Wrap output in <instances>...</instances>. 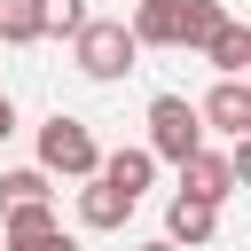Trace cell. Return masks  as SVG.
Masks as SVG:
<instances>
[{
    "mask_svg": "<svg viewBox=\"0 0 251 251\" xmlns=\"http://www.w3.org/2000/svg\"><path fill=\"white\" fill-rule=\"evenodd\" d=\"M227 188H235V173H227V157H220V149H188V157H180V196L220 204Z\"/></svg>",
    "mask_w": 251,
    "mask_h": 251,
    "instance_id": "7",
    "label": "cell"
},
{
    "mask_svg": "<svg viewBox=\"0 0 251 251\" xmlns=\"http://www.w3.org/2000/svg\"><path fill=\"white\" fill-rule=\"evenodd\" d=\"M126 220H133V196H126V188H110L102 173H86V188H78V227L110 235V227H126Z\"/></svg>",
    "mask_w": 251,
    "mask_h": 251,
    "instance_id": "5",
    "label": "cell"
},
{
    "mask_svg": "<svg viewBox=\"0 0 251 251\" xmlns=\"http://www.w3.org/2000/svg\"><path fill=\"white\" fill-rule=\"evenodd\" d=\"M0 39L8 47H31L39 39V0H0Z\"/></svg>",
    "mask_w": 251,
    "mask_h": 251,
    "instance_id": "12",
    "label": "cell"
},
{
    "mask_svg": "<svg viewBox=\"0 0 251 251\" xmlns=\"http://www.w3.org/2000/svg\"><path fill=\"white\" fill-rule=\"evenodd\" d=\"M188 149H204V118H196V102H188V94H157V102H149V157L180 165Z\"/></svg>",
    "mask_w": 251,
    "mask_h": 251,
    "instance_id": "3",
    "label": "cell"
},
{
    "mask_svg": "<svg viewBox=\"0 0 251 251\" xmlns=\"http://www.w3.org/2000/svg\"><path fill=\"white\" fill-rule=\"evenodd\" d=\"M0 204H47V173H39V165L0 173Z\"/></svg>",
    "mask_w": 251,
    "mask_h": 251,
    "instance_id": "14",
    "label": "cell"
},
{
    "mask_svg": "<svg viewBox=\"0 0 251 251\" xmlns=\"http://www.w3.org/2000/svg\"><path fill=\"white\" fill-rule=\"evenodd\" d=\"M220 24H227V8H220V0H180V47H196V55H204V39H212Z\"/></svg>",
    "mask_w": 251,
    "mask_h": 251,
    "instance_id": "11",
    "label": "cell"
},
{
    "mask_svg": "<svg viewBox=\"0 0 251 251\" xmlns=\"http://www.w3.org/2000/svg\"><path fill=\"white\" fill-rule=\"evenodd\" d=\"M55 227V204H0V235H39Z\"/></svg>",
    "mask_w": 251,
    "mask_h": 251,
    "instance_id": "15",
    "label": "cell"
},
{
    "mask_svg": "<svg viewBox=\"0 0 251 251\" xmlns=\"http://www.w3.org/2000/svg\"><path fill=\"white\" fill-rule=\"evenodd\" d=\"M212 235H220V204H204V196H173V204H165V243L196 251V243H212Z\"/></svg>",
    "mask_w": 251,
    "mask_h": 251,
    "instance_id": "6",
    "label": "cell"
},
{
    "mask_svg": "<svg viewBox=\"0 0 251 251\" xmlns=\"http://www.w3.org/2000/svg\"><path fill=\"white\" fill-rule=\"evenodd\" d=\"M196 118H204V133L243 141V133H251V86H243V78H220V86L196 102Z\"/></svg>",
    "mask_w": 251,
    "mask_h": 251,
    "instance_id": "4",
    "label": "cell"
},
{
    "mask_svg": "<svg viewBox=\"0 0 251 251\" xmlns=\"http://www.w3.org/2000/svg\"><path fill=\"white\" fill-rule=\"evenodd\" d=\"M204 63H212L220 78H243V71H251V24H235V16H227V24L204 39Z\"/></svg>",
    "mask_w": 251,
    "mask_h": 251,
    "instance_id": "8",
    "label": "cell"
},
{
    "mask_svg": "<svg viewBox=\"0 0 251 251\" xmlns=\"http://www.w3.org/2000/svg\"><path fill=\"white\" fill-rule=\"evenodd\" d=\"M71 55H78L86 78H126V71L141 63V47H133V31H126L118 16H86V24L71 31Z\"/></svg>",
    "mask_w": 251,
    "mask_h": 251,
    "instance_id": "1",
    "label": "cell"
},
{
    "mask_svg": "<svg viewBox=\"0 0 251 251\" xmlns=\"http://www.w3.org/2000/svg\"><path fill=\"white\" fill-rule=\"evenodd\" d=\"M126 31H133V47H180V0H141Z\"/></svg>",
    "mask_w": 251,
    "mask_h": 251,
    "instance_id": "10",
    "label": "cell"
},
{
    "mask_svg": "<svg viewBox=\"0 0 251 251\" xmlns=\"http://www.w3.org/2000/svg\"><path fill=\"white\" fill-rule=\"evenodd\" d=\"M8 133H16V102L0 94V141H8Z\"/></svg>",
    "mask_w": 251,
    "mask_h": 251,
    "instance_id": "17",
    "label": "cell"
},
{
    "mask_svg": "<svg viewBox=\"0 0 251 251\" xmlns=\"http://www.w3.org/2000/svg\"><path fill=\"white\" fill-rule=\"evenodd\" d=\"M86 24V0H39V39H71Z\"/></svg>",
    "mask_w": 251,
    "mask_h": 251,
    "instance_id": "13",
    "label": "cell"
},
{
    "mask_svg": "<svg viewBox=\"0 0 251 251\" xmlns=\"http://www.w3.org/2000/svg\"><path fill=\"white\" fill-rule=\"evenodd\" d=\"M94 173H102L110 188H126V196L141 204V196H149V180H157V157H149V149H110V157H102Z\"/></svg>",
    "mask_w": 251,
    "mask_h": 251,
    "instance_id": "9",
    "label": "cell"
},
{
    "mask_svg": "<svg viewBox=\"0 0 251 251\" xmlns=\"http://www.w3.org/2000/svg\"><path fill=\"white\" fill-rule=\"evenodd\" d=\"M0 251H78V235H63V227H39V235H0Z\"/></svg>",
    "mask_w": 251,
    "mask_h": 251,
    "instance_id": "16",
    "label": "cell"
},
{
    "mask_svg": "<svg viewBox=\"0 0 251 251\" xmlns=\"http://www.w3.org/2000/svg\"><path fill=\"white\" fill-rule=\"evenodd\" d=\"M94 165H102V141L86 133V118H63V110H55V118L39 126V173H63V180H86Z\"/></svg>",
    "mask_w": 251,
    "mask_h": 251,
    "instance_id": "2",
    "label": "cell"
},
{
    "mask_svg": "<svg viewBox=\"0 0 251 251\" xmlns=\"http://www.w3.org/2000/svg\"><path fill=\"white\" fill-rule=\"evenodd\" d=\"M141 251H180V243H165V235H157V243H141Z\"/></svg>",
    "mask_w": 251,
    "mask_h": 251,
    "instance_id": "18",
    "label": "cell"
}]
</instances>
